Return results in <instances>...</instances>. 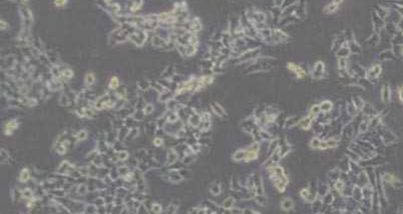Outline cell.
Instances as JSON below:
<instances>
[{"label": "cell", "mask_w": 403, "mask_h": 214, "mask_svg": "<svg viewBox=\"0 0 403 214\" xmlns=\"http://www.w3.org/2000/svg\"><path fill=\"white\" fill-rule=\"evenodd\" d=\"M313 121H314L313 117H311L310 115L305 116V117H303V118L300 119L299 123H298V126H299L301 129L307 130V129H309L311 127V126H312Z\"/></svg>", "instance_id": "3"}, {"label": "cell", "mask_w": 403, "mask_h": 214, "mask_svg": "<svg viewBox=\"0 0 403 214\" xmlns=\"http://www.w3.org/2000/svg\"><path fill=\"white\" fill-rule=\"evenodd\" d=\"M94 79H95V77H94V75L93 73H88L87 75L85 76V82L87 84H93V82H94Z\"/></svg>", "instance_id": "27"}, {"label": "cell", "mask_w": 403, "mask_h": 214, "mask_svg": "<svg viewBox=\"0 0 403 214\" xmlns=\"http://www.w3.org/2000/svg\"><path fill=\"white\" fill-rule=\"evenodd\" d=\"M243 214H261L257 211H254L252 209H244L243 210Z\"/></svg>", "instance_id": "30"}, {"label": "cell", "mask_w": 403, "mask_h": 214, "mask_svg": "<svg viewBox=\"0 0 403 214\" xmlns=\"http://www.w3.org/2000/svg\"><path fill=\"white\" fill-rule=\"evenodd\" d=\"M235 204V199L233 197H228L224 201V207L226 209H232Z\"/></svg>", "instance_id": "21"}, {"label": "cell", "mask_w": 403, "mask_h": 214, "mask_svg": "<svg viewBox=\"0 0 403 214\" xmlns=\"http://www.w3.org/2000/svg\"><path fill=\"white\" fill-rule=\"evenodd\" d=\"M287 67H288L289 70H291L293 73H295L296 76L298 78H304L306 76V72L304 71V69L301 68L299 65L290 62V63H288V66Z\"/></svg>", "instance_id": "2"}, {"label": "cell", "mask_w": 403, "mask_h": 214, "mask_svg": "<svg viewBox=\"0 0 403 214\" xmlns=\"http://www.w3.org/2000/svg\"><path fill=\"white\" fill-rule=\"evenodd\" d=\"M369 127V120H364L360 124V132H365Z\"/></svg>", "instance_id": "25"}, {"label": "cell", "mask_w": 403, "mask_h": 214, "mask_svg": "<svg viewBox=\"0 0 403 214\" xmlns=\"http://www.w3.org/2000/svg\"><path fill=\"white\" fill-rule=\"evenodd\" d=\"M233 159L235 161H245V159H246V151H245V149H240L236 151L235 154L233 155Z\"/></svg>", "instance_id": "15"}, {"label": "cell", "mask_w": 403, "mask_h": 214, "mask_svg": "<svg viewBox=\"0 0 403 214\" xmlns=\"http://www.w3.org/2000/svg\"><path fill=\"white\" fill-rule=\"evenodd\" d=\"M259 148L260 146L258 142H254L251 145L245 148V151H246V159H245V161L250 162V161L256 160L258 156H259Z\"/></svg>", "instance_id": "1"}, {"label": "cell", "mask_w": 403, "mask_h": 214, "mask_svg": "<svg viewBox=\"0 0 403 214\" xmlns=\"http://www.w3.org/2000/svg\"><path fill=\"white\" fill-rule=\"evenodd\" d=\"M399 97L401 99V101H403V85L400 86V88H399Z\"/></svg>", "instance_id": "32"}, {"label": "cell", "mask_w": 403, "mask_h": 214, "mask_svg": "<svg viewBox=\"0 0 403 214\" xmlns=\"http://www.w3.org/2000/svg\"><path fill=\"white\" fill-rule=\"evenodd\" d=\"M299 121H300L299 117H297V116L289 117V118H287L286 121H285V123H284V127H285V128H291V127H293V126L298 125V123H299Z\"/></svg>", "instance_id": "9"}, {"label": "cell", "mask_w": 403, "mask_h": 214, "mask_svg": "<svg viewBox=\"0 0 403 214\" xmlns=\"http://www.w3.org/2000/svg\"><path fill=\"white\" fill-rule=\"evenodd\" d=\"M320 112H321L320 105H319V104H315V105H313L312 107H311L310 112H309V115L311 117H313V118L315 119L319 114H320Z\"/></svg>", "instance_id": "17"}, {"label": "cell", "mask_w": 403, "mask_h": 214, "mask_svg": "<svg viewBox=\"0 0 403 214\" xmlns=\"http://www.w3.org/2000/svg\"><path fill=\"white\" fill-rule=\"evenodd\" d=\"M293 207H294V202H293V200L291 198L285 197V198L282 199V201H281V208L283 209V210L289 211V210H291V209H293Z\"/></svg>", "instance_id": "8"}, {"label": "cell", "mask_w": 403, "mask_h": 214, "mask_svg": "<svg viewBox=\"0 0 403 214\" xmlns=\"http://www.w3.org/2000/svg\"><path fill=\"white\" fill-rule=\"evenodd\" d=\"M349 52H350L349 47H345L344 45H342V46L339 48V50H338V52H337V54H338V57L339 58H346V56H348Z\"/></svg>", "instance_id": "19"}, {"label": "cell", "mask_w": 403, "mask_h": 214, "mask_svg": "<svg viewBox=\"0 0 403 214\" xmlns=\"http://www.w3.org/2000/svg\"><path fill=\"white\" fill-rule=\"evenodd\" d=\"M154 142L156 143V146H160L163 141H161V138H156Z\"/></svg>", "instance_id": "33"}, {"label": "cell", "mask_w": 403, "mask_h": 214, "mask_svg": "<svg viewBox=\"0 0 403 214\" xmlns=\"http://www.w3.org/2000/svg\"><path fill=\"white\" fill-rule=\"evenodd\" d=\"M380 73H381L380 65L375 64L371 68H369V70L367 71V78H369V79H374V78L377 77Z\"/></svg>", "instance_id": "5"}, {"label": "cell", "mask_w": 403, "mask_h": 214, "mask_svg": "<svg viewBox=\"0 0 403 214\" xmlns=\"http://www.w3.org/2000/svg\"><path fill=\"white\" fill-rule=\"evenodd\" d=\"M338 67L341 70H345L346 67H347V60H346V58H339Z\"/></svg>", "instance_id": "24"}, {"label": "cell", "mask_w": 403, "mask_h": 214, "mask_svg": "<svg viewBox=\"0 0 403 214\" xmlns=\"http://www.w3.org/2000/svg\"><path fill=\"white\" fill-rule=\"evenodd\" d=\"M258 53H259V49H250L246 52H244V53L240 56V59L242 61H247V60H250L254 57H256Z\"/></svg>", "instance_id": "7"}, {"label": "cell", "mask_w": 403, "mask_h": 214, "mask_svg": "<svg viewBox=\"0 0 403 214\" xmlns=\"http://www.w3.org/2000/svg\"><path fill=\"white\" fill-rule=\"evenodd\" d=\"M324 70H325V66H324V63L321 62V61H318V62L314 65L313 77L314 78H321L323 76Z\"/></svg>", "instance_id": "4"}, {"label": "cell", "mask_w": 403, "mask_h": 214, "mask_svg": "<svg viewBox=\"0 0 403 214\" xmlns=\"http://www.w3.org/2000/svg\"><path fill=\"white\" fill-rule=\"evenodd\" d=\"M319 149H321V150H326V149H328V144H327V141L326 140H322L321 141V144H320V148Z\"/></svg>", "instance_id": "29"}, {"label": "cell", "mask_w": 403, "mask_h": 214, "mask_svg": "<svg viewBox=\"0 0 403 214\" xmlns=\"http://www.w3.org/2000/svg\"><path fill=\"white\" fill-rule=\"evenodd\" d=\"M326 141L328 144V148H335V147L338 146V141L335 140V139H333V138L328 139V140H326Z\"/></svg>", "instance_id": "26"}, {"label": "cell", "mask_w": 403, "mask_h": 214, "mask_svg": "<svg viewBox=\"0 0 403 214\" xmlns=\"http://www.w3.org/2000/svg\"><path fill=\"white\" fill-rule=\"evenodd\" d=\"M300 195H301L302 198L305 199L306 201H309V202H313L314 200L316 199V195H315V193H312V192L307 188L302 189L300 191Z\"/></svg>", "instance_id": "6"}, {"label": "cell", "mask_w": 403, "mask_h": 214, "mask_svg": "<svg viewBox=\"0 0 403 214\" xmlns=\"http://www.w3.org/2000/svg\"><path fill=\"white\" fill-rule=\"evenodd\" d=\"M334 188H335V190L337 192H338V193L342 194L343 192H344V190H345V188H346L345 182L342 180V179H338V180H336L335 183H334Z\"/></svg>", "instance_id": "12"}, {"label": "cell", "mask_w": 403, "mask_h": 214, "mask_svg": "<svg viewBox=\"0 0 403 214\" xmlns=\"http://www.w3.org/2000/svg\"><path fill=\"white\" fill-rule=\"evenodd\" d=\"M342 3V2H339V1H333V2H331L329 5H327L326 7H325V9H324V12L325 13H327V14H329V13H333L334 11H336L337 9H338V7H339V5L340 4Z\"/></svg>", "instance_id": "11"}, {"label": "cell", "mask_w": 403, "mask_h": 214, "mask_svg": "<svg viewBox=\"0 0 403 214\" xmlns=\"http://www.w3.org/2000/svg\"><path fill=\"white\" fill-rule=\"evenodd\" d=\"M119 84H120L119 79H117L116 77H113V78H111V83H109V86H111V88H116V87L119 86Z\"/></svg>", "instance_id": "28"}, {"label": "cell", "mask_w": 403, "mask_h": 214, "mask_svg": "<svg viewBox=\"0 0 403 214\" xmlns=\"http://www.w3.org/2000/svg\"><path fill=\"white\" fill-rule=\"evenodd\" d=\"M20 180L22 181V182H25L26 180H28V178H29V171L27 169H23L22 170V172H21V174H20Z\"/></svg>", "instance_id": "23"}, {"label": "cell", "mask_w": 403, "mask_h": 214, "mask_svg": "<svg viewBox=\"0 0 403 214\" xmlns=\"http://www.w3.org/2000/svg\"><path fill=\"white\" fill-rule=\"evenodd\" d=\"M273 34H274V37L276 38V41H285L289 37L287 35V33H285L282 30H279V29H275L273 31Z\"/></svg>", "instance_id": "10"}, {"label": "cell", "mask_w": 403, "mask_h": 214, "mask_svg": "<svg viewBox=\"0 0 403 214\" xmlns=\"http://www.w3.org/2000/svg\"><path fill=\"white\" fill-rule=\"evenodd\" d=\"M6 27H7L6 22H5V21H2V20H1V29H5Z\"/></svg>", "instance_id": "34"}, {"label": "cell", "mask_w": 403, "mask_h": 214, "mask_svg": "<svg viewBox=\"0 0 403 214\" xmlns=\"http://www.w3.org/2000/svg\"><path fill=\"white\" fill-rule=\"evenodd\" d=\"M319 105H320V108H321V112H325V113L330 112L332 110V107H333L332 102L329 101V100H325V101H322L320 104H319Z\"/></svg>", "instance_id": "14"}, {"label": "cell", "mask_w": 403, "mask_h": 214, "mask_svg": "<svg viewBox=\"0 0 403 214\" xmlns=\"http://www.w3.org/2000/svg\"><path fill=\"white\" fill-rule=\"evenodd\" d=\"M56 5H63V4H66V1H55Z\"/></svg>", "instance_id": "35"}, {"label": "cell", "mask_w": 403, "mask_h": 214, "mask_svg": "<svg viewBox=\"0 0 403 214\" xmlns=\"http://www.w3.org/2000/svg\"><path fill=\"white\" fill-rule=\"evenodd\" d=\"M212 191H213L214 194H219V193H220V186H219V185L213 186L212 187Z\"/></svg>", "instance_id": "31"}, {"label": "cell", "mask_w": 403, "mask_h": 214, "mask_svg": "<svg viewBox=\"0 0 403 214\" xmlns=\"http://www.w3.org/2000/svg\"><path fill=\"white\" fill-rule=\"evenodd\" d=\"M321 139H319L318 137H313L310 141V146L313 148V149H319L320 148V144H321Z\"/></svg>", "instance_id": "20"}, {"label": "cell", "mask_w": 403, "mask_h": 214, "mask_svg": "<svg viewBox=\"0 0 403 214\" xmlns=\"http://www.w3.org/2000/svg\"><path fill=\"white\" fill-rule=\"evenodd\" d=\"M278 148H279V139L276 138V139H273V140H271V142L268 145V151L270 152V153L272 154L276 149H278Z\"/></svg>", "instance_id": "18"}, {"label": "cell", "mask_w": 403, "mask_h": 214, "mask_svg": "<svg viewBox=\"0 0 403 214\" xmlns=\"http://www.w3.org/2000/svg\"><path fill=\"white\" fill-rule=\"evenodd\" d=\"M322 201L325 204H331L333 201V195L329 192H327V194L324 195V199H322Z\"/></svg>", "instance_id": "22"}, {"label": "cell", "mask_w": 403, "mask_h": 214, "mask_svg": "<svg viewBox=\"0 0 403 214\" xmlns=\"http://www.w3.org/2000/svg\"><path fill=\"white\" fill-rule=\"evenodd\" d=\"M381 97H382L383 102H388L390 99V89H389L388 85H384L382 88V92H381Z\"/></svg>", "instance_id": "16"}, {"label": "cell", "mask_w": 403, "mask_h": 214, "mask_svg": "<svg viewBox=\"0 0 403 214\" xmlns=\"http://www.w3.org/2000/svg\"><path fill=\"white\" fill-rule=\"evenodd\" d=\"M212 108H213V110L215 111V113H216V114L219 115L220 117H226L227 116L226 111L224 110V108H223L221 105H219V104L213 103L212 104Z\"/></svg>", "instance_id": "13"}]
</instances>
